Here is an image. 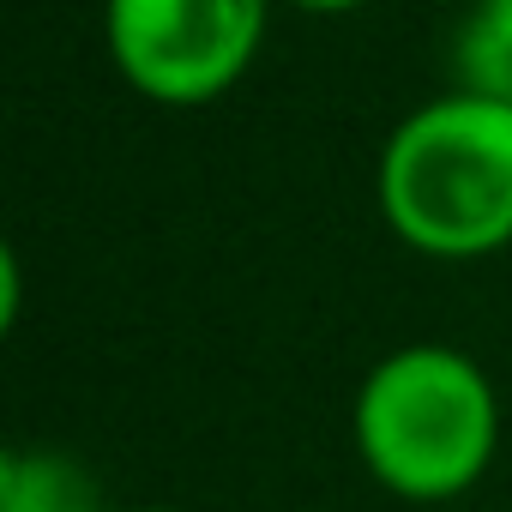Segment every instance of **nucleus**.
<instances>
[{
  "instance_id": "nucleus-7",
  "label": "nucleus",
  "mask_w": 512,
  "mask_h": 512,
  "mask_svg": "<svg viewBox=\"0 0 512 512\" xmlns=\"http://www.w3.org/2000/svg\"><path fill=\"white\" fill-rule=\"evenodd\" d=\"M127 512H181V506H127Z\"/></svg>"
},
{
  "instance_id": "nucleus-3",
  "label": "nucleus",
  "mask_w": 512,
  "mask_h": 512,
  "mask_svg": "<svg viewBox=\"0 0 512 512\" xmlns=\"http://www.w3.org/2000/svg\"><path fill=\"white\" fill-rule=\"evenodd\" d=\"M266 19L272 0H103V43L127 91L199 109L253 73Z\"/></svg>"
},
{
  "instance_id": "nucleus-1",
  "label": "nucleus",
  "mask_w": 512,
  "mask_h": 512,
  "mask_svg": "<svg viewBox=\"0 0 512 512\" xmlns=\"http://www.w3.org/2000/svg\"><path fill=\"white\" fill-rule=\"evenodd\" d=\"M374 199L422 260H488L512 247V103L440 91L380 145Z\"/></svg>"
},
{
  "instance_id": "nucleus-2",
  "label": "nucleus",
  "mask_w": 512,
  "mask_h": 512,
  "mask_svg": "<svg viewBox=\"0 0 512 512\" xmlns=\"http://www.w3.org/2000/svg\"><path fill=\"white\" fill-rule=\"evenodd\" d=\"M350 434L362 470L386 494L440 506L488 476L500 446V398L470 350L398 344L362 374Z\"/></svg>"
},
{
  "instance_id": "nucleus-5",
  "label": "nucleus",
  "mask_w": 512,
  "mask_h": 512,
  "mask_svg": "<svg viewBox=\"0 0 512 512\" xmlns=\"http://www.w3.org/2000/svg\"><path fill=\"white\" fill-rule=\"evenodd\" d=\"M458 91L512 103V0H470L452 37Z\"/></svg>"
},
{
  "instance_id": "nucleus-6",
  "label": "nucleus",
  "mask_w": 512,
  "mask_h": 512,
  "mask_svg": "<svg viewBox=\"0 0 512 512\" xmlns=\"http://www.w3.org/2000/svg\"><path fill=\"white\" fill-rule=\"evenodd\" d=\"M284 7H296V13H356V7H368V0H284Z\"/></svg>"
},
{
  "instance_id": "nucleus-4",
  "label": "nucleus",
  "mask_w": 512,
  "mask_h": 512,
  "mask_svg": "<svg viewBox=\"0 0 512 512\" xmlns=\"http://www.w3.org/2000/svg\"><path fill=\"white\" fill-rule=\"evenodd\" d=\"M0 512H109L103 482L61 446L0 452Z\"/></svg>"
}]
</instances>
